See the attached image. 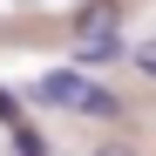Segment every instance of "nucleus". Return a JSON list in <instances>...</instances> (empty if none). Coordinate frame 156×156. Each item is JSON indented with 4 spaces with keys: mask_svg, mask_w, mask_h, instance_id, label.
<instances>
[{
    "mask_svg": "<svg viewBox=\"0 0 156 156\" xmlns=\"http://www.w3.org/2000/svg\"><path fill=\"white\" fill-rule=\"evenodd\" d=\"M14 149H20V156H48V143L34 136V129H14Z\"/></svg>",
    "mask_w": 156,
    "mask_h": 156,
    "instance_id": "obj_2",
    "label": "nucleus"
},
{
    "mask_svg": "<svg viewBox=\"0 0 156 156\" xmlns=\"http://www.w3.org/2000/svg\"><path fill=\"white\" fill-rule=\"evenodd\" d=\"M129 61H136L143 75H156V41H143V48H129Z\"/></svg>",
    "mask_w": 156,
    "mask_h": 156,
    "instance_id": "obj_3",
    "label": "nucleus"
},
{
    "mask_svg": "<svg viewBox=\"0 0 156 156\" xmlns=\"http://www.w3.org/2000/svg\"><path fill=\"white\" fill-rule=\"evenodd\" d=\"M41 102H55V109H82V115H122V102L109 95V88H95L82 68H55V75H41V88H34Z\"/></svg>",
    "mask_w": 156,
    "mask_h": 156,
    "instance_id": "obj_1",
    "label": "nucleus"
},
{
    "mask_svg": "<svg viewBox=\"0 0 156 156\" xmlns=\"http://www.w3.org/2000/svg\"><path fill=\"white\" fill-rule=\"evenodd\" d=\"M95 156H136V149H129V143H102Z\"/></svg>",
    "mask_w": 156,
    "mask_h": 156,
    "instance_id": "obj_4",
    "label": "nucleus"
}]
</instances>
